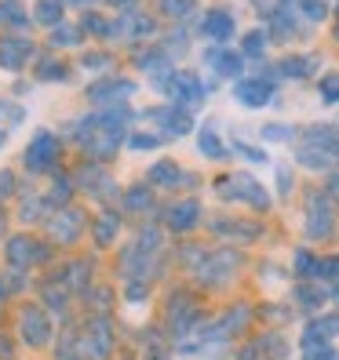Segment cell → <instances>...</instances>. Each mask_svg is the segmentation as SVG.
I'll return each mask as SVG.
<instances>
[{"label": "cell", "mask_w": 339, "mask_h": 360, "mask_svg": "<svg viewBox=\"0 0 339 360\" xmlns=\"http://www.w3.org/2000/svg\"><path fill=\"white\" fill-rule=\"evenodd\" d=\"M219 193V200H230V204H248L252 211H270L273 207V197L270 189L248 172H230V175H219L216 186H211Z\"/></svg>", "instance_id": "1"}, {"label": "cell", "mask_w": 339, "mask_h": 360, "mask_svg": "<svg viewBox=\"0 0 339 360\" xmlns=\"http://www.w3.org/2000/svg\"><path fill=\"white\" fill-rule=\"evenodd\" d=\"M241 262H245V255H241L238 248H230V244H223V248H204L201 262L190 269V273H194V281H197L201 288H223V284H230V281L238 277Z\"/></svg>", "instance_id": "2"}, {"label": "cell", "mask_w": 339, "mask_h": 360, "mask_svg": "<svg viewBox=\"0 0 339 360\" xmlns=\"http://www.w3.org/2000/svg\"><path fill=\"white\" fill-rule=\"evenodd\" d=\"M150 84L172 105H183V110H197L211 91V84H204L201 73H194V70H172V73H164V77H157Z\"/></svg>", "instance_id": "3"}, {"label": "cell", "mask_w": 339, "mask_h": 360, "mask_svg": "<svg viewBox=\"0 0 339 360\" xmlns=\"http://www.w3.org/2000/svg\"><path fill=\"white\" fill-rule=\"evenodd\" d=\"M303 233L307 240H332L335 237V204L325 189H307L303 193Z\"/></svg>", "instance_id": "4"}, {"label": "cell", "mask_w": 339, "mask_h": 360, "mask_svg": "<svg viewBox=\"0 0 339 360\" xmlns=\"http://www.w3.org/2000/svg\"><path fill=\"white\" fill-rule=\"evenodd\" d=\"M201 324H204L201 302H197L190 291H175L172 299H168V331H172V338L183 346Z\"/></svg>", "instance_id": "5"}, {"label": "cell", "mask_w": 339, "mask_h": 360, "mask_svg": "<svg viewBox=\"0 0 339 360\" xmlns=\"http://www.w3.org/2000/svg\"><path fill=\"white\" fill-rule=\"evenodd\" d=\"M230 95L241 110L256 113V110H266V105L278 102V80L270 77H241L238 84H230Z\"/></svg>", "instance_id": "6"}, {"label": "cell", "mask_w": 339, "mask_h": 360, "mask_svg": "<svg viewBox=\"0 0 339 360\" xmlns=\"http://www.w3.org/2000/svg\"><path fill=\"white\" fill-rule=\"evenodd\" d=\"M58 153H62L58 135L48 131V128H40V131H33V139H30V146H26L23 164H26L30 175H48L51 167L58 164Z\"/></svg>", "instance_id": "7"}, {"label": "cell", "mask_w": 339, "mask_h": 360, "mask_svg": "<svg viewBox=\"0 0 339 360\" xmlns=\"http://www.w3.org/2000/svg\"><path fill=\"white\" fill-rule=\"evenodd\" d=\"M142 117L154 124L161 139H183V135L194 131V110H183V105H172V102L154 105V110H146Z\"/></svg>", "instance_id": "8"}, {"label": "cell", "mask_w": 339, "mask_h": 360, "mask_svg": "<svg viewBox=\"0 0 339 360\" xmlns=\"http://www.w3.org/2000/svg\"><path fill=\"white\" fill-rule=\"evenodd\" d=\"M201 62H204V70H208L211 77H219V80H230V84H238L241 77H248V73H245V55H241L238 48H226V44H211V48H204Z\"/></svg>", "instance_id": "9"}, {"label": "cell", "mask_w": 339, "mask_h": 360, "mask_svg": "<svg viewBox=\"0 0 339 360\" xmlns=\"http://www.w3.org/2000/svg\"><path fill=\"white\" fill-rule=\"evenodd\" d=\"M139 91V84L128 80V77H102L95 84H88V102H95L99 110H110V105H124L132 95Z\"/></svg>", "instance_id": "10"}, {"label": "cell", "mask_w": 339, "mask_h": 360, "mask_svg": "<svg viewBox=\"0 0 339 360\" xmlns=\"http://www.w3.org/2000/svg\"><path fill=\"white\" fill-rule=\"evenodd\" d=\"M80 353L88 360H110V353H113V324H110V316H92V321L84 324Z\"/></svg>", "instance_id": "11"}, {"label": "cell", "mask_w": 339, "mask_h": 360, "mask_svg": "<svg viewBox=\"0 0 339 360\" xmlns=\"http://www.w3.org/2000/svg\"><path fill=\"white\" fill-rule=\"evenodd\" d=\"M204 222V207L197 197H179L164 207V229L168 233H194Z\"/></svg>", "instance_id": "12"}, {"label": "cell", "mask_w": 339, "mask_h": 360, "mask_svg": "<svg viewBox=\"0 0 339 360\" xmlns=\"http://www.w3.org/2000/svg\"><path fill=\"white\" fill-rule=\"evenodd\" d=\"M273 77L278 80H310V77H321V55L314 51H292L285 58L273 62Z\"/></svg>", "instance_id": "13"}, {"label": "cell", "mask_w": 339, "mask_h": 360, "mask_svg": "<svg viewBox=\"0 0 339 360\" xmlns=\"http://www.w3.org/2000/svg\"><path fill=\"white\" fill-rule=\"evenodd\" d=\"M197 33L204 37V40H211V44H226L230 37L238 33V18H234V11L230 8H208L204 15H201V22H197Z\"/></svg>", "instance_id": "14"}, {"label": "cell", "mask_w": 339, "mask_h": 360, "mask_svg": "<svg viewBox=\"0 0 339 360\" xmlns=\"http://www.w3.org/2000/svg\"><path fill=\"white\" fill-rule=\"evenodd\" d=\"M208 229L216 233L219 240H226L230 248L252 244V240H259V237H263V226H259V222H248V219H211Z\"/></svg>", "instance_id": "15"}, {"label": "cell", "mask_w": 339, "mask_h": 360, "mask_svg": "<svg viewBox=\"0 0 339 360\" xmlns=\"http://www.w3.org/2000/svg\"><path fill=\"white\" fill-rule=\"evenodd\" d=\"M335 338H339V313H317L307 316L300 331V346H332Z\"/></svg>", "instance_id": "16"}, {"label": "cell", "mask_w": 339, "mask_h": 360, "mask_svg": "<svg viewBox=\"0 0 339 360\" xmlns=\"http://www.w3.org/2000/svg\"><path fill=\"white\" fill-rule=\"evenodd\" d=\"M18 335H23L26 346H44L51 338V321L44 306H23V313H18Z\"/></svg>", "instance_id": "17"}, {"label": "cell", "mask_w": 339, "mask_h": 360, "mask_svg": "<svg viewBox=\"0 0 339 360\" xmlns=\"http://www.w3.org/2000/svg\"><path fill=\"white\" fill-rule=\"evenodd\" d=\"M292 299H295V306H300V313L317 316V313H325V306L332 302V288L321 284V281H295Z\"/></svg>", "instance_id": "18"}, {"label": "cell", "mask_w": 339, "mask_h": 360, "mask_svg": "<svg viewBox=\"0 0 339 360\" xmlns=\"http://www.w3.org/2000/svg\"><path fill=\"white\" fill-rule=\"evenodd\" d=\"M154 33H157V22H154L150 15L128 11V15H121V18H113V22H110V37L124 40V44H139V40L154 37Z\"/></svg>", "instance_id": "19"}, {"label": "cell", "mask_w": 339, "mask_h": 360, "mask_svg": "<svg viewBox=\"0 0 339 360\" xmlns=\"http://www.w3.org/2000/svg\"><path fill=\"white\" fill-rule=\"evenodd\" d=\"M84 226H88V215H84L80 207H62L58 215L48 222L55 244H77L80 233H84Z\"/></svg>", "instance_id": "20"}, {"label": "cell", "mask_w": 339, "mask_h": 360, "mask_svg": "<svg viewBox=\"0 0 339 360\" xmlns=\"http://www.w3.org/2000/svg\"><path fill=\"white\" fill-rule=\"evenodd\" d=\"M295 164L303 167V172H314V175H332L339 172V157L325 146H310V142H300L295 146Z\"/></svg>", "instance_id": "21"}, {"label": "cell", "mask_w": 339, "mask_h": 360, "mask_svg": "<svg viewBox=\"0 0 339 360\" xmlns=\"http://www.w3.org/2000/svg\"><path fill=\"white\" fill-rule=\"evenodd\" d=\"M48 259H51V248L48 244H37L30 237H11L8 240V262L15 269H30V266L48 262Z\"/></svg>", "instance_id": "22"}, {"label": "cell", "mask_w": 339, "mask_h": 360, "mask_svg": "<svg viewBox=\"0 0 339 360\" xmlns=\"http://www.w3.org/2000/svg\"><path fill=\"white\" fill-rule=\"evenodd\" d=\"M33 58V40L18 37V33H4L0 37V70L18 73Z\"/></svg>", "instance_id": "23"}, {"label": "cell", "mask_w": 339, "mask_h": 360, "mask_svg": "<svg viewBox=\"0 0 339 360\" xmlns=\"http://www.w3.org/2000/svg\"><path fill=\"white\" fill-rule=\"evenodd\" d=\"M146 182L154 189H183V186H194L197 179L190 172H183V164H175V160H157L150 172H146Z\"/></svg>", "instance_id": "24"}, {"label": "cell", "mask_w": 339, "mask_h": 360, "mask_svg": "<svg viewBox=\"0 0 339 360\" xmlns=\"http://www.w3.org/2000/svg\"><path fill=\"white\" fill-rule=\"evenodd\" d=\"M80 182L88 186V193H92V197H99V200L117 197V182H113L110 175H106V167H102V164H84Z\"/></svg>", "instance_id": "25"}, {"label": "cell", "mask_w": 339, "mask_h": 360, "mask_svg": "<svg viewBox=\"0 0 339 360\" xmlns=\"http://www.w3.org/2000/svg\"><path fill=\"white\" fill-rule=\"evenodd\" d=\"M270 44H273V37H270V30L266 26H256V30H248V33H241V55H245V62H263L266 55H270Z\"/></svg>", "instance_id": "26"}, {"label": "cell", "mask_w": 339, "mask_h": 360, "mask_svg": "<svg viewBox=\"0 0 339 360\" xmlns=\"http://www.w3.org/2000/svg\"><path fill=\"white\" fill-rule=\"evenodd\" d=\"M197 153L208 157V160H226L234 150L223 142V135L216 131V124H204V128L197 131Z\"/></svg>", "instance_id": "27"}, {"label": "cell", "mask_w": 339, "mask_h": 360, "mask_svg": "<svg viewBox=\"0 0 339 360\" xmlns=\"http://www.w3.org/2000/svg\"><path fill=\"white\" fill-rule=\"evenodd\" d=\"M62 11H66V0H37L33 4V18L40 26H48V30H58L62 22H66Z\"/></svg>", "instance_id": "28"}, {"label": "cell", "mask_w": 339, "mask_h": 360, "mask_svg": "<svg viewBox=\"0 0 339 360\" xmlns=\"http://www.w3.org/2000/svg\"><path fill=\"white\" fill-rule=\"evenodd\" d=\"M317 259L321 255H314L310 248H295L292 251V277L295 281H317Z\"/></svg>", "instance_id": "29"}, {"label": "cell", "mask_w": 339, "mask_h": 360, "mask_svg": "<svg viewBox=\"0 0 339 360\" xmlns=\"http://www.w3.org/2000/svg\"><path fill=\"white\" fill-rule=\"evenodd\" d=\"M295 135H300V128H295V124H285V120H270V124L259 128V142H266V146H285Z\"/></svg>", "instance_id": "30"}, {"label": "cell", "mask_w": 339, "mask_h": 360, "mask_svg": "<svg viewBox=\"0 0 339 360\" xmlns=\"http://www.w3.org/2000/svg\"><path fill=\"white\" fill-rule=\"evenodd\" d=\"M0 26H11V30H26L30 26V15L18 0H0Z\"/></svg>", "instance_id": "31"}, {"label": "cell", "mask_w": 339, "mask_h": 360, "mask_svg": "<svg viewBox=\"0 0 339 360\" xmlns=\"http://www.w3.org/2000/svg\"><path fill=\"white\" fill-rule=\"evenodd\" d=\"M150 207H154L150 186H132L128 193H124V211H132V215H146Z\"/></svg>", "instance_id": "32"}, {"label": "cell", "mask_w": 339, "mask_h": 360, "mask_svg": "<svg viewBox=\"0 0 339 360\" xmlns=\"http://www.w3.org/2000/svg\"><path fill=\"white\" fill-rule=\"evenodd\" d=\"M317 98H321V105H339V70L317 77Z\"/></svg>", "instance_id": "33"}, {"label": "cell", "mask_w": 339, "mask_h": 360, "mask_svg": "<svg viewBox=\"0 0 339 360\" xmlns=\"http://www.w3.org/2000/svg\"><path fill=\"white\" fill-rule=\"evenodd\" d=\"M157 8H161L164 18H172V22H186V18L197 11V0H161Z\"/></svg>", "instance_id": "34"}, {"label": "cell", "mask_w": 339, "mask_h": 360, "mask_svg": "<svg viewBox=\"0 0 339 360\" xmlns=\"http://www.w3.org/2000/svg\"><path fill=\"white\" fill-rule=\"evenodd\" d=\"M92 229H95V244H99V248H110V244L117 240L121 222H117V215H99Z\"/></svg>", "instance_id": "35"}, {"label": "cell", "mask_w": 339, "mask_h": 360, "mask_svg": "<svg viewBox=\"0 0 339 360\" xmlns=\"http://www.w3.org/2000/svg\"><path fill=\"white\" fill-rule=\"evenodd\" d=\"M234 153L241 157V160H248V164H263V167H273V160H270V153L263 150V146H252V142H234Z\"/></svg>", "instance_id": "36"}, {"label": "cell", "mask_w": 339, "mask_h": 360, "mask_svg": "<svg viewBox=\"0 0 339 360\" xmlns=\"http://www.w3.org/2000/svg\"><path fill=\"white\" fill-rule=\"evenodd\" d=\"M273 175H278V197L281 200H292V193H295V172H292V164H278V160H273Z\"/></svg>", "instance_id": "37"}, {"label": "cell", "mask_w": 339, "mask_h": 360, "mask_svg": "<svg viewBox=\"0 0 339 360\" xmlns=\"http://www.w3.org/2000/svg\"><path fill=\"white\" fill-rule=\"evenodd\" d=\"M110 22H113V18H102L99 11H84V15H80V33L110 37Z\"/></svg>", "instance_id": "38"}, {"label": "cell", "mask_w": 339, "mask_h": 360, "mask_svg": "<svg viewBox=\"0 0 339 360\" xmlns=\"http://www.w3.org/2000/svg\"><path fill=\"white\" fill-rule=\"evenodd\" d=\"M88 284H92V266H88V262H73V266L66 269V288L88 291Z\"/></svg>", "instance_id": "39"}, {"label": "cell", "mask_w": 339, "mask_h": 360, "mask_svg": "<svg viewBox=\"0 0 339 360\" xmlns=\"http://www.w3.org/2000/svg\"><path fill=\"white\" fill-rule=\"evenodd\" d=\"M37 77L40 80H48V84H55V80H70V66L66 62H55V58H44L37 66Z\"/></svg>", "instance_id": "40"}, {"label": "cell", "mask_w": 339, "mask_h": 360, "mask_svg": "<svg viewBox=\"0 0 339 360\" xmlns=\"http://www.w3.org/2000/svg\"><path fill=\"white\" fill-rule=\"evenodd\" d=\"M317 281L321 284H339V255H321L317 259Z\"/></svg>", "instance_id": "41"}, {"label": "cell", "mask_w": 339, "mask_h": 360, "mask_svg": "<svg viewBox=\"0 0 339 360\" xmlns=\"http://www.w3.org/2000/svg\"><path fill=\"white\" fill-rule=\"evenodd\" d=\"M51 44H55V48H58V44H62V48H77V44H80V30L62 22L58 30H51Z\"/></svg>", "instance_id": "42"}, {"label": "cell", "mask_w": 339, "mask_h": 360, "mask_svg": "<svg viewBox=\"0 0 339 360\" xmlns=\"http://www.w3.org/2000/svg\"><path fill=\"white\" fill-rule=\"evenodd\" d=\"M164 139L157 135V131H135V135H128V150H157V146H161Z\"/></svg>", "instance_id": "43"}, {"label": "cell", "mask_w": 339, "mask_h": 360, "mask_svg": "<svg viewBox=\"0 0 339 360\" xmlns=\"http://www.w3.org/2000/svg\"><path fill=\"white\" fill-rule=\"evenodd\" d=\"M300 360H339L335 346H300Z\"/></svg>", "instance_id": "44"}, {"label": "cell", "mask_w": 339, "mask_h": 360, "mask_svg": "<svg viewBox=\"0 0 339 360\" xmlns=\"http://www.w3.org/2000/svg\"><path fill=\"white\" fill-rule=\"evenodd\" d=\"M70 193H73V182H70V179H55L51 197H44V200L55 207V204H66V200H70Z\"/></svg>", "instance_id": "45"}, {"label": "cell", "mask_w": 339, "mask_h": 360, "mask_svg": "<svg viewBox=\"0 0 339 360\" xmlns=\"http://www.w3.org/2000/svg\"><path fill=\"white\" fill-rule=\"evenodd\" d=\"M88 73H99V70H110L113 66V58H106V55H84V62H80Z\"/></svg>", "instance_id": "46"}, {"label": "cell", "mask_w": 339, "mask_h": 360, "mask_svg": "<svg viewBox=\"0 0 339 360\" xmlns=\"http://www.w3.org/2000/svg\"><path fill=\"white\" fill-rule=\"evenodd\" d=\"M48 207H51L48 200H30V204H23V219H26V222H37Z\"/></svg>", "instance_id": "47"}, {"label": "cell", "mask_w": 339, "mask_h": 360, "mask_svg": "<svg viewBox=\"0 0 339 360\" xmlns=\"http://www.w3.org/2000/svg\"><path fill=\"white\" fill-rule=\"evenodd\" d=\"M0 117H4L8 124H18L26 117V110H23V105H15V102H0Z\"/></svg>", "instance_id": "48"}, {"label": "cell", "mask_w": 339, "mask_h": 360, "mask_svg": "<svg viewBox=\"0 0 339 360\" xmlns=\"http://www.w3.org/2000/svg\"><path fill=\"white\" fill-rule=\"evenodd\" d=\"M44 295H48V302L55 306V313L66 309V291H62V288H44Z\"/></svg>", "instance_id": "49"}, {"label": "cell", "mask_w": 339, "mask_h": 360, "mask_svg": "<svg viewBox=\"0 0 339 360\" xmlns=\"http://www.w3.org/2000/svg\"><path fill=\"white\" fill-rule=\"evenodd\" d=\"M325 193H328V200L332 204H339V172H332V175H325Z\"/></svg>", "instance_id": "50"}, {"label": "cell", "mask_w": 339, "mask_h": 360, "mask_svg": "<svg viewBox=\"0 0 339 360\" xmlns=\"http://www.w3.org/2000/svg\"><path fill=\"white\" fill-rule=\"evenodd\" d=\"M146 360H168V346H161L157 338L146 342Z\"/></svg>", "instance_id": "51"}, {"label": "cell", "mask_w": 339, "mask_h": 360, "mask_svg": "<svg viewBox=\"0 0 339 360\" xmlns=\"http://www.w3.org/2000/svg\"><path fill=\"white\" fill-rule=\"evenodd\" d=\"M15 193V175L11 172H0V200Z\"/></svg>", "instance_id": "52"}, {"label": "cell", "mask_w": 339, "mask_h": 360, "mask_svg": "<svg viewBox=\"0 0 339 360\" xmlns=\"http://www.w3.org/2000/svg\"><path fill=\"white\" fill-rule=\"evenodd\" d=\"M110 4H113V8H121V11H124V8H135V4H139V0H110Z\"/></svg>", "instance_id": "53"}, {"label": "cell", "mask_w": 339, "mask_h": 360, "mask_svg": "<svg viewBox=\"0 0 339 360\" xmlns=\"http://www.w3.org/2000/svg\"><path fill=\"white\" fill-rule=\"evenodd\" d=\"M0 356H4V360H11V346L4 342V338H0Z\"/></svg>", "instance_id": "54"}, {"label": "cell", "mask_w": 339, "mask_h": 360, "mask_svg": "<svg viewBox=\"0 0 339 360\" xmlns=\"http://www.w3.org/2000/svg\"><path fill=\"white\" fill-rule=\"evenodd\" d=\"M332 302L339 306V284H332Z\"/></svg>", "instance_id": "55"}, {"label": "cell", "mask_w": 339, "mask_h": 360, "mask_svg": "<svg viewBox=\"0 0 339 360\" xmlns=\"http://www.w3.org/2000/svg\"><path fill=\"white\" fill-rule=\"evenodd\" d=\"M332 37H335V44H339V18H335V26H332Z\"/></svg>", "instance_id": "56"}, {"label": "cell", "mask_w": 339, "mask_h": 360, "mask_svg": "<svg viewBox=\"0 0 339 360\" xmlns=\"http://www.w3.org/2000/svg\"><path fill=\"white\" fill-rule=\"evenodd\" d=\"M66 4H92V0H66Z\"/></svg>", "instance_id": "57"}, {"label": "cell", "mask_w": 339, "mask_h": 360, "mask_svg": "<svg viewBox=\"0 0 339 360\" xmlns=\"http://www.w3.org/2000/svg\"><path fill=\"white\" fill-rule=\"evenodd\" d=\"M8 142V135H4V128H0V146H4Z\"/></svg>", "instance_id": "58"}, {"label": "cell", "mask_w": 339, "mask_h": 360, "mask_svg": "<svg viewBox=\"0 0 339 360\" xmlns=\"http://www.w3.org/2000/svg\"><path fill=\"white\" fill-rule=\"evenodd\" d=\"M0 237H4V215H0Z\"/></svg>", "instance_id": "59"}]
</instances>
